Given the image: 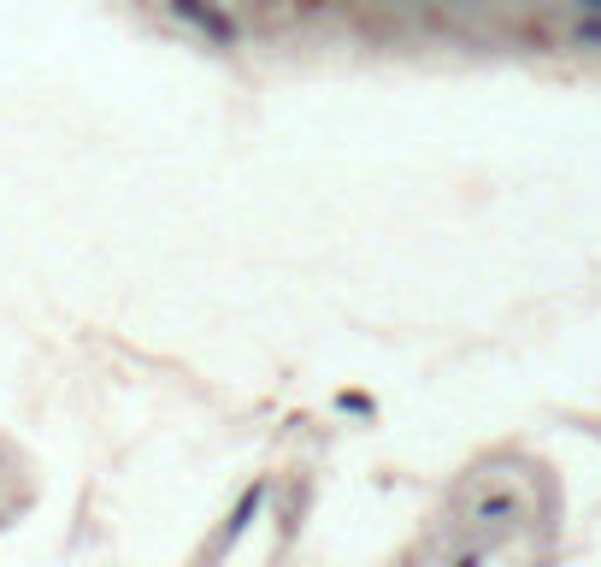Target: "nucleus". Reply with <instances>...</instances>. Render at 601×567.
I'll return each instance as SVG.
<instances>
[]
</instances>
